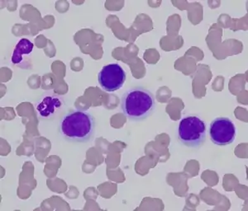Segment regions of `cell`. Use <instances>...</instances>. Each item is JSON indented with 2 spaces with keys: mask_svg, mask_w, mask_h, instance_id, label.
Listing matches in <instances>:
<instances>
[{
  "mask_svg": "<svg viewBox=\"0 0 248 211\" xmlns=\"http://www.w3.org/2000/svg\"><path fill=\"white\" fill-rule=\"evenodd\" d=\"M95 120L91 113L74 111L65 114L60 123V134L65 141L86 143L95 133Z\"/></svg>",
  "mask_w": 248,
  "mask_h": 211,
  "instance_id": "6da1fadb",
  "label": "cell"
},
{
  "mask_svg": "<svg viewBox=\"0 0 248 211\" xmlns=\"http://www.w3.org/2000/svg\"><path fill=\"white\" fill-rule=\"evenodd\" d=\"M155 108V97L143 87L128 89L122 97V112L130 121H143L153 114Z\"/></svg>",
  "mask_w": 248,
  "mask_h": 211,
  "instance_id": "7a4b0ae2",
  "label": "cell"
},
{
  "mask_svg": "<svg viewBox=\"0 0 248 211\" xmlns=\"http://www.w3.org/2000/svg\"><path fill=\"white\" fill-rule=\"evenodd\" d=\"M207 136L205 121L198 115H187L181 119L178 127V138L181 143L189 148H199L204 143Z\"/></svg>",
  "mask_w": 248,
  "mask_h": 211,
  "instance_id": "3957f363",
  "label": "cell"
},
{
  "mask_svg": "<svg viewBox=\"0 0 248 211\" xmlns=\"http://www.w3.org/2000/svg\"><path fill=\"white\" fill-rule=\"evenodd\" d=\"M209 136L217 146L232 144L237 136V128L233 121L227 117H218L212 121L209 127Z\"/></svg>",
  "mask_w": 248,
  "mask_h": 211,
  "instance_id": "277c9868",
  "label": "cell"
},
{
  "mask_svg": "<svg viewBox=\"0 0 248 211\" xmlns=\"http://www.w3.org/2000/svg\"><path fill=\"white\" fill-rule=\"evenodd\" d=\"M126 79V72L119 64L105 65L98 75L99 86L108 93H113L121 89Z\"/></svg>",
  "mask_w": 248,
  "mask_h": 211,
  "instance_id": "5b68a950",
  "label": "cell"
},
{
  "mask_svg": "<svg viewBox=\"0 0 248 211\" xmlns=\"http://www.w3.org/2000/svg\"><path fill=\"white\" fill-rule=\"evenodd\" d=\"M65 102L61 97L46 94L36 104L37 115L42 120H51L63 109Z\"/></svg>",
  "mask_w": 248,
  "mask_h": 211,
  "instance_id": "8992f818",
  "label": "cell"
},
{
  "mask_svg": "<svg viewBox=\"0 0 248 211\" xmlns=\"http://www.w3.org/2000/svg\"><path fill=\"white\" fill-rule=\"evenodd\" d=\"M33 43L30 42L29 39L23 38L20 40L15 46L13 56H12L11 61L15 65H19L23 62V56H30L33 51Z\"/></svg>",
  "mask_w": 248,
  "mask_h": 211,
  "instance_id": "52a82bcc",
  "label": "cell"
}]
</instances>
